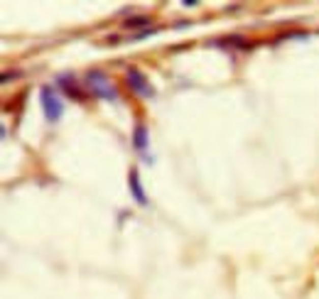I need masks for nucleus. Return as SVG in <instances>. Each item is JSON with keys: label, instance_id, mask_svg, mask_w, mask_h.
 Wrapping results in <instances>:
<instances>
[{"label": "nucleus", "instance_id": "8", "mask_svg": "<svg viewBox=\"0 0 319 299\" xmlns=\"http://www.w3.org/2000/svg\"><path fill=\"white\" fill-rule=\"evenodd\" d=\"M17 76H20V72H13V74H10V72H5V74H3V84H8L10 79H17Z\"/></svg>", "mask_w": 319, "mask_h": 299}, {"label": "nucleus", "instance_id": "2", "mask_svg": "<svg viewBox=\"0 0 319 299\" xmlns=\"http://www.w3.org/2000/svg\"><path fill=\"white\" fill-rule=\"evenodd\" d=\"M40 101H42V108H44V118H47L49 123H56V120H62V113H64V108H62V101L56 98L54 88L44 86V88L40 91Z\"/></svg>", "mask_w": 319, "mask_h": 299}, {"label": "nucleus", "instance_id": "1", "mask_svg": "<svg viewBox=\"0 0 319 299\" xmlns=\"http://www.w3.org/2000/svg\"><path fill=\"white\" fill-rule=\"evenodd\" d=\"M86 81H89V91H91L94 96H98V98H103V101H115L118 98L115 86L111 84V79H108L103 72H98V69L89 72L86 74Z\"/></svg>", "mask_w": 319, "mask_h": 299}, {"label": "nucleus", "instance_id": "6", "mask_svg": "<svg viewBox=\"0 0 319 299\" xmlns=\"http://www.w3.org/2000/svg\"><path fill=\"white\" fill-rule=\"evenodd\" d=\"M133 145H135V150L138 152H145L148 150V145H150V140H148V128L145 125H135V130H133Z\"/></svg>", "mask_w": 319, "mask_h": 299}, {"label": "nucleus", "instance_id": "4", "mask_svg": "<svg viewBox=\"0 0 319 299\" xmlns=\"http://www.w3.org/2000/svg\"><path fill=\"white\" fill-rule=\"evenodd\" d=\"M56 84L62 86V91L69 96L71 101H76V103H83L86 101V91H83L81 86L76 84V79L74 76H69V74H62L59 79H56Z\"/></svg>", "mask_w": 319, "mask_h": 299}, {"label": "nucleus", "instance_id": "7", "mask_svg": "<svg viewBox=\"0 0 319 299\" xmlns=\"http://www.w3.org/2000/svg\"><path fill=\"white\" fill-rule=\"evenodd\" d=\"M145 25H150V17H148V15H138V17H130V20H125V29L145 27Z\"/></svg>", "mask_w": 319, "mask_h": 299}, {"label": "nucleus", "instance_id": "3", "mask_svg": "<svg viewBox=\"0 0 319 299\" xmlns=\"http://www.w3.org/2000/svg\"><path fill=\"white\" fill-rule=\"evenodd\" d=\"M125 81L130 84V88L138 93V96H142V98H150L155 91H153V86H150V81L145 79V74L140 72L138 67H130L128 72H125Z\"/></svg>", "mask_w": 319, "mask_h": 299}, {"label": "nucleus", "instance_id": "5", "mask_svg": "<svg viewBox=\"0 0 319 299\" xmlns=\"http://www.w3.org/2000/svg\"><path fill=\"white\" fill-rule=\"evenodd\" d=\"M128 184H130V194H133V199L138 201L140 206H148V199H145V191H142V182H140L138 170L130 172V177H128Z\"/></svg>", "mask_w": 319, "mask_h": 299}]
</instances>
